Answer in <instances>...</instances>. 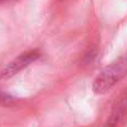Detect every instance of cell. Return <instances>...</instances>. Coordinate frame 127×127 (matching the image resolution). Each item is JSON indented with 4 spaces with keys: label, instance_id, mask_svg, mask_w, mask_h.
Masks as SVG:
<instances>
[{
    "label": "cell",
    "instance_id": "277c9868",
    "mask_svg": "<svg viewBox=\"0 0 127 127\" xmlns=\"http://www.w3.org/2000/svg\"><path fill=\"white\" fill-rule=\"evenodd\" d=\"M6 1H10V0H0V5L4 4V3H6Z\"/></svg>",
    "mask_w": 127,
    "mask_h": 127
},
{
    "label": "cell",
    "instance_id": "3957f363",
    "mask_svg": "<svg viewBox=\"0 0 127 127\" xmlns=\"http://www.w3.org/2000/svg\"><path fill=\"white\" fill-rule=\"evenodd\" d=\"M14 101V98L11 96H9L8 94H4V92H0V102L1 103H5V105H9Z\"/></svg>",
    "mask_w": 127,
    "mask_h": 127
},
{
    "label": "cell",
    "instance_id": "7a4b0ae2",
    "mask_svg": "<svg viewBox=\"0 0 127 127\" xmlns=\"http://www.w3.org/2000/svg\"><path fill=\"white\" fill-rule=\"evenodd\" d=\"M40 57V51L39 50H29L19 56H16L14 60H11L9 64H6V66L1 70L0 72V79H10L15 76L18 72L31 65L32 62H35Z\"/></svg>",
    "mask_w": 127,
    "mask_h": 127
},
{
    "label": "cell",
    "instance_id": "6da1fadb",
    "mask_svg": "<svg viewBox=\"0 0 127 127\" xmlns=\"http://www.w3.org/2000/svg\"><path fill=\"white\" fill-rule=\"evenodd\" d=\"M127 75V54L106 66L92 84V91L97 95H103L110 91L121 79Z\"/></svg>",
    "mask_w": 127,
    "mask_h": 127
}]
</instances>
